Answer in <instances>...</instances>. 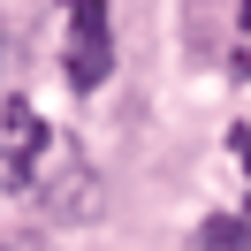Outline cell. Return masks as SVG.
<instances>
[{
	"instance_id": "1",
	"label": "cell",
	"mask_w": 251,
	"mask_h": 251,
	"mask_svg": "<svg viewBox=\"0 0 251 251\" xmlns=\"http://www.w3.org/2000/svg\"><path fill=\"white\" fill-rule=\"evenodd\" d=\"M69 8V84L76 92H99L114 69V31H107V0H61Z\"/></svg>"
},
{
	"instance_id": "2",
	"label": "cell",
	"mask_w": 251,
	"mask_h": 251,
	"mask_svg": "<svg viewBox=\"0 0 251 251\" xmlns=\"http://www.w3.org/2000/svg\"><path fill=\"white\" fill-rule=\"evenodd\" d=\"M190 251H251V213H213L190 236Z\"/></svg>"
}]
</instances>
